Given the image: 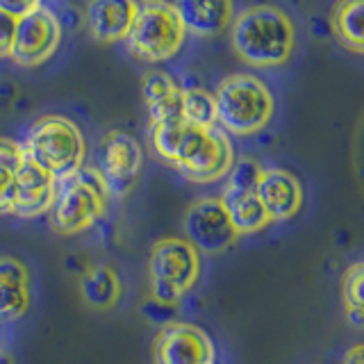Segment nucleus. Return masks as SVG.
Segmentation results:
<instances>
[{
  "label": "nucleus",
  "mask_w": 364,
  "mask_h": 364,
  "mask_svg": "<svg viewBox=\"0 0 364 364\" xmlns=\"http://www.w3.org/2000/svg\"><path fill=\"white\" fill-rule=\"evenodd\" d=\"M230 41L248 66L273 68L291 57L296 30L287 11L276 5H253L232 18Z\"/></svg>",
  "instance_id": "f257e3e1"
},
{
  "label": "nucleus",
  "mask_w": 364,
  "mask_h": 364,
  "mask_svg": "<svg viewBox=\"0 0 364 364\" xmlns=\"http://www.w3.org/2000/svg\"><path fill=\"white\" fill-rule=\"evenodd\" d=\"M112 196L96 166L82 164L71 176L57 180L50 214V228L57 235L71 237L89 230L107 212Z\"/></svg>",
  "instance_id": "f03ea898"
},
{
  "label": "nucleus",
  "mask_w": 364,
  "mask_h": 364,
  "mask_svg": "<svg viewBox=\"0 0 364 364\" xmlns=\"http://www.w3.org/2000/svg\"><path fill=\"white\" fill-rule=\"evenodd\" d=\"M212 96L216 105V125L225 134H255L267 128L276 112L269 87L248 73L223 77Z\"/></svg>",
  "instance_id": "7ed1b4c3"
},
{
  "label": "nucleus",
  "mask_w": 364,
  "mask_h": 364,
  "mask_svg": "<svg viewBox=\"0 0 364 364\" xmlns=\"http://www.w3.org/2000/svg\"><path fill=\"white\" fill-rule=\"evenodd\" d=\"M32 162H37L55 180L71 176L85 164L87 141L77 125L60 117V114H46L37 119L28 130L26 141L21 144Z\"/></svg>",
  "instance_id": "20e7f679"
},
{
  "label": "nucleus",
  "mask_w": 364,
  "mask_h": 364,
  "mask_svg": "<svg viewBox=\"0 0 364 364\" xmlns=\"http://www.w3.org/2000/svg\"><path fill=\"white\" fill-rule=\"evenodd\" d=\"M232 164V141L219 125L198 128V125H189L185 121V128H182L180 141L168 166H173L189 182L210 185V182H219L225 178Z\"/></svg>",
  "instance_id": "39448f33"
},
{
  "label": "nucleus",
  "mask_w": 364,
  "mask_h": 364,
  "mask_svg": "<svg viewBox=\"0 0 364 364\" xmlns=\"http://www.w3.org/2000/svg\"><path fill=\"white\" fill-rule=\"evenodd\" d=\"M200 278V253L185 237H164L148 255V287L157 305H178Z\"/></svg>",
  "instance_id": "423d86ee"
},
{
  "label": "nucleus",
  "mask_w": 364,
  "mask_h": 364,
  "mask_svg": "<svg viewBox=\"0 0 364 364\" xmlns=\"http://www.w3.org/2000/svg\"><path fill=\"white\" fill-rule=\"evenodd\" d=\"M185 26L171 0H136L132 28L123 41L141 62H166L185 43Z\"/></svg>",
  "instance_id": "0eeeda50"
},
{
  "label": "nucleus",
  "mask_w": 364,
  "mask_h": 364,
  "mask_svg": "<svg viewBox=\"0 0 364 364\" xmlns=\"http://www.w3.org/2000/svg\"><path fill=\"white\" fill-rule=\"evenodd\" d=\"M144 148L132 134L109 130L96 148V171L105 180L109 196H125L141 173Z\"/></svg>",
  "instance_id": "6e6552de"
},
{
  "label": "nucleus",
  "mask_w": 364,
  "mask_h": 364,
  "mask_svg": "<svg viewBox=\"0 0 364 364\" xmlns=\"http://www.w3.org/2000/svg\"><path fill=\"white\" fill-rule=\"evenodd\" d=\"M60 39V21L50 9L39 7L16 21L9 60L18 66H39L55 55Z\"/></svg>",
  "instance_id": "1a4fd4ad"
},
{
  "label": "nucleus",
  "mask_w": 364,
  "mask_h": 364,
  "mask_svg": "<svg viewBox=\"0 0 364 364\" xmlns=\"http://www.w3.org/2000/svg\"><path fill=\"white\" fill-rule=\"evenodd\" d=\"M185 239L205 255H219L237 242V232L219 198H200L185 214Z\"/></svg>",
  "instance_id": "9d476101"
},
{
  "label": "nucleus",
  "mask_w": 364,
  "mask_h": 364,
  "mask_svg": "<svg viewBox=\"0 0 364 364\" xmlns=\"http://www.w3.org/2000/svg\"><path fill=\"white\" fill-rule=\"evenodd\" d=\"M214 344L191 323H168L153 341V364H214Z\"/></svg>",
  "instance_id": "9b49d317"
},
{
  "label": "nucleus",
  "mask_w": 364,
  "mask_h": 364,
  "mask_svg": "<svg viewBox=\"0 0 364 364\" xmlns=\"http://www.w3.org/2000/svg\"><path fill=\"white\" fill-rule=\"evenodd\" d=\"M55 191L57 180L37 162H32L28 155H23V162L16 173L11 214L18 216V219H37L53 208Z\"/></svg>",
  "instance_id": "f8f14e48"
},
{
  "label": "nucleus",
  "mask_w": 364,
  "mask_h": 364,
  "mask_svg": "<svg viewBox=\"0 0 364 364\" xmlns=\"http://www.w3.org/2000/svg\"><path fill=\"white\" fill-rule=\"evenodd\" d=\"M255 196L267 212L269 223L287 221L299 214L303 205V187L299 178L284 168H262Z\"/></svg>",
  "instance_id": "ddd939ff"
},
{
  "label": "nucleus",
  "mask_w": 364,
  "mask_h": 364,
  "mask_svg": "<svg viewBox=\"0 0 364 364\" xmlns=\"http://www.w3.org/2000/svg\"><path fill=\"white\" fill-rule=\"evenodd\" d=\"M136 0H87L85 18L89 34L100 43L123 41L132 28Z\"/></svg>",
  "instance_id": "4468645a"
},
{
  "label": "nucleus",
  "mask_w": 364,
  "mask_h": 364,
  "mask_svg": "<svg viewBox=\"0 0 364 364\" xmlns=\"http://www.w3.org/2000/svg\"><path fill=\"white\" fill-rule=\"evenodd\" d=\"M185 32L196 37H219L235 18L232 0H171Z\"/></svg>",
  "instance_id": "2eb2a0df"
},
{
  "label": "nucleus",
  "mask_w": 364,
  "mask_h": 364,
  "mask_svg": "<svg viewBox=\"0 0 364 364\" xmlns=\"http://www.w3.org/2000/svg\"><path fill=\"white\" fill-rule=\"evenodd\" d=\"M30 307V271L18 257L0 255V321H16Z\"/></svg>",
  "instance_id": "dca6fc26"
},
{
  "label": "nucleus",
  "mask_w": 364,
  "mask_h": 364,
  "mask_svg": "<svg viewBox=\"0 0 364 364\" xmlns=\"http://www.w3.org/2000/svg\"><path fill=\"white\" fill-rule=\"evenodd\" d=\"M141 96L151 123L182 117V89L164 71H148L141 80Z\"/></svg>",
  "instance_id": "f3484780"
},
{
  "label": "nucleus",
  "mask_w": 364,
  "mask_h": 364,
  "mask_svg": "<svg viewBox=\"0 0 364 364\" xmlns=\"http://www.w3.org/2000/svg\"><path fill=\"white\" fill-rule=\"evenodd\" d=\"M123 284L119 273L107 264L89 267L80 276V296L87 307L98 312H107L121 301Z\"/></svg>",
  "instance_id": "a211bd4d"
},
{
  "label": "nucleus",
  "mask_w": 364,
  "mask_h": 364,
  "mask_svg": "<svg viewBox=\"0 0 364 364\" xmlns=\"http://www.w3.org/2000/svg\"><path fill=\"white\" fill-rule=\"evenodd\" d=\"M219 203L223 205V210L230 219L237 237L244 235H253L259 232L262 228L269 225L267 212L259 205L255 191H232V189H223Z\"/></svg>",
  "instance_id": "6ab92c4d"
},
{
  "label": "nucleus",
  "mask_w": 364,
  "mask_h": 364,
  "mask_svg": "<svg viewBox=\"0 0 364 364\" xmlns=\"http://www.w3.org/2000/svg\"><path fill=\"white\" fill-rule=\"evenodd\" d=\"M364 0H337L330 14V26L337 41L346 50L360 55L364 50Z\"/></svg>",
  "instance_id": "aec40b11"
},
{
  "label": "nucleus",
  "mask_w": 364,
  "mask_h": 364,
  "mask_svg": "<svg viewBox=\"0 0 364 364\" xmlns=\"http://www.w3.org/2000/svg\"><path fill=\"white\" fill-rule=\"evenodd\" d=\"M23 146L14 139L0 136V214H11L16 173L23 162Z\"/></svg>",
  "instance_id": "412c9836"
},
{
  "label": "nucleus",
  "mask_w": 364,
  "mask_h": 364,
  "mask_svg": "<svg viewBox=\"0 0 364 364\" xmlns=\"http://www.w3.org/2000/svg\"><path fill=\"white\" fill-rule=\"evenodd\" d=\"M182 119L198 128H214L216 125V105L214 96L200 87L182 89Z\"/></svg>",
  "instance_id": "4be33fe9"
},
{
  "label": "nucleus",
  "mask_w": 364,
  "mask_h": 364,
  "mask_svg": "<svg viewBox=\"0 0 364 364\" xmlns=\"http://www.w3.org/2000/svg\"><path fill=\"white\" fill-rule=\"evenodd\" d=\"M362 280H364V264L355 262L350 264L344 273V282H341V296H344V307L353 326H362V307H364V296H362Z\"/></svg>",
  "instance_id": "5701e85b"
},
{
  "label": "nucleus",
  "mask_w": 364,
  "mask_h": 364,
  "mask_svg": "<svg viewBox=\"0 0 364 364\" xmlns=\"http://www.w3.org/2000/svg\"><path fill=\"white\" fill-rule=\"evenodd\" d=\"M259 173H262V166H259V162H255V159H250V157L237 159V162L232 164V168L228 171V180H225L223 189L255 191Z\"/></svg>",
  "instance_id": "b1692460"
},
{
  "label": "nucleus",
  "mask_w": 364,
  "mask_h": 364,
  "mask_svg": "<svg viewBox=\"0 0 364 364\" xmlns=\"http://www.w3.org/2000/svg\"><path fill=\"white\" fill-rule=\"evenodd\" d=\"M39 7H41V0H0V11L14 16L16 21Z\"/></svg>",
  "instance_id": "393cba45"
},
{
  "label": "nucleus",
  "mask_w": 364,
  "mask_h": 364,
  "mask_svg": "<svg viewBox=\"0 0 364 364\" xmlns=\"http://www.w3.org/2000/svg\"><path fill=\"white\" fill-rule=\"evenodd\" d=\"M14 30H16V18L0 11V57H9Z\"/></svg>",
  "instance_id": "a878e982"
},
{
  "label": "nucleus",
  "mask_w": 364,
  "mask_h": 364,
  "mask_svg": "<svg viewBox=\"0 0 364 364\" xmlns=\"http://www.w3.org/2000/svg\"><path fill=\"white\" fill-rule=\"evenodd\" d=\"M364 348L362 344H355L353 348L346 350V355H344V364H364Z\"/></svg>",
  "instance_id": "bb28decb"
},
{
  "label": "nucleus",
  "mask_w": 364,
  "mask_h": 364,
  "mask_svg": "<svg viewBox=\"0 0 364 364\" xmlns=\"http://www.w3.org/2000/svg\"><path fill=\"white\" fill-rule=\"evenodd\" d=\"M0 364H16V362H14V358H11L7 350L0 348Z\"/></svg>",
  "instance_id": "cd10ccee"
}]
</instances>
